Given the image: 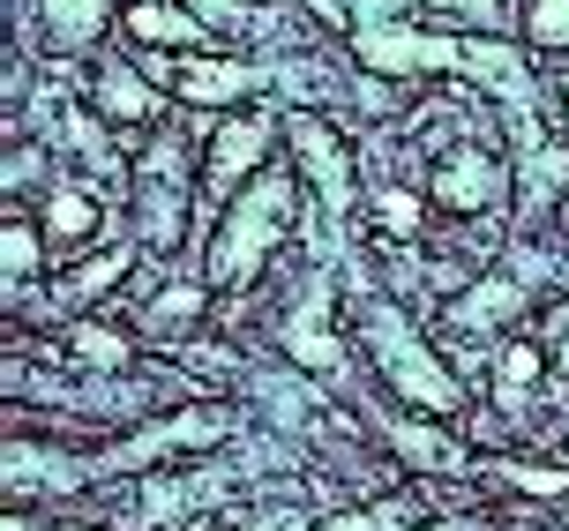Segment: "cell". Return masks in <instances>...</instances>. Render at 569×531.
<instances>
[{
	"label": "cell",
	"instance_id": "21",
	"mask_svg": "<svg viewBox=\"0 0 569 531\" xmlns=\"http://www.w3.org/2000/svg\"><path fill=\"white\" fill-rule=\"evenodd\" d=\"M368 210H375V232L382 240H398V248H420V232H427V188H405V180H382L368 196Z\"/></svg>",
	"mask_w": 569,
	"mask_h": 531
},
{
	"label": "cell",
	"instance_id": "2",
	"mask_svg": "<svg viewBox=\"0 0 569 531\" xmlns=\"http://www.w3.org/2000/svg\"><path fill=\"white\" fill-rule=\"evenodd\" d=\"M360 344H368L375 374H382V390L398 397V404H412V412H427V420H465V382L450 374V360L427 344L420 330H412V314L398 308V300H360Z\"/></svg>",
	"mask_w": 569,
	"mask_h": 531
},
{
	"label": "cell",
	"instance_id": "1",
	"mask_svg": "<svg viewBox=\"0 0 569 531\" xmlns=\"http://www.w3.org/2000/svg\"><path fill=\"white\" fill-rule=\"evenodd\" d=\"M300 224V172H256L240 196L226 202V218L210 224V292H240L270 270V254L292 240Z\"/></svg>",
	"mask_w": 569,
	"mask_h": 531
},
{
	"label": "cell",
	"instance_id": "9",
	"mask_svg": "<svg viewBox=\"0 0 569 531\" xmlns=\"http://www.w3.org/2000/svg\"><path fill=\"white\" fill-rule=\"evenodd\" d=\"M278 344H284V360L300 367V374L338 382L345 374V337H338V322H330V284H308V300L278 322Z\"/></svg>",
	"mask_w": 569,
	"mask_h": 531
},
{
	"label": "cell",
	"instance_id": "28",
	"mask_svg": "<svg viewBox=\"0 0 569 531\" xmlns=\"http://www.w3.org/2000/svg\"><path fill=\"white\" fill-rule=\"evenodd\" d=\"M420 531H480V524H465V517H457V524H420Z\"/></svg>",
	"mask_w": 569,
	"mask_h": 531
},
{
	"label": "cell",
	"instance_id": "5",
	"mask_svg": "<svg viewBox=\"0 0 569 531\" xmlns=\"http://www.w3.org/2000/svg\"><path fill=\"white\" fill-rule=\"evenodd\" d=\"M150 83L180 98V106H202V112H240L256 90H270V68L262 60H240V53H150Z\"/></svg>",
	"mask_w": 569,
	"mask_h": 531
},
{
	"label": "cell",
	"instance_id": "4",
	"mask_svg": "<svg viewBox=\"0 0 569 531\" xmlns=\"http://www.w3.org/2000/svg\"><path fill=\"white\" fill-rule=\"evenodd\" d=\"M232 427H240L232 404H188V412H172V420H158V427H136L128 442H113L98 464H90V479L158 472V464H172V457H202V449L232 442Z\"/></svg>",
	"mask_w": 569,
	"mask_h": 531
},
{
	"label": "cell",
	"instance_id": "19",
	"mask_svg": "<svg viewBox=\"0 0 569 531\" xmlns=\"http://www.w3.org/2000/svg\"><path fill=\"white\" fill-rule=\"evenodd\" d=\"M547 374H555V352H547L540 337H502V344H495V397H502V404L532 397Z\"/></svg>",
	"mask_w": 569,
	"mask_h": 531
},
{
	"label": "cell",
	"instance_id": "6",
	"mask_svg": "<svg viewBox=\"0 0 569 531\" xmlns=\"http://www.w3.org/2000/svg\"><path fill=\"white\" fill-rule=\"evenodd\" d=\"M427 202L442 218H495L510 202V158L487 150V142H442L435 166H427Z\"/></svg>",
	"mask_w": 569,
	"mask_h": 531
},
{
	"label": "cell",
	"instance_id": "31",
	"mask_svg": "<svg viewBox=\"0 0 569 531\" xmlns=\"http://www.w3.org/2000/svg\"><path fill=\"white\" fill-rule=\"evenodd\" d=\"M83 531H113V524H83Z\"/></svg>",
	"mask_w": 569,
	"mask_h": 531
},
{
	"label": "cell",
	"instance_id": "8",
	"mask_svg": "<svg viewBox=\"0 0 569 531\" xmlns=\"http://www.w3.org/2000/svg\"><path fill=\"white\" fill-rule=\"evenodd\" d=\"M90 112L106 128H128V136H158L166 120V90L150 83V68H128V60H106L90 76Z\"/></svg>",
	"mask_w": 569,
	"mask_h": 531
},
{
	"label": "cell",
	"instance_id": "25",
	"mask_svg": "<svg viewBox=\"0 0 569 531\" xmlns=\"http://www.w3.org/2000/svg\"><path fill=\"white\" fill-rule=\"evenodd\" d=\"M180 8H196L210 30H248L256 16H240V0H180Z\"/></svg>",
	"mask_w": 569,
	"mask_h": 531
},
{
	"label": "cell",
	"instance_id": "12",
	"mask_svg": "<svg viewBox=\"0 0 569 531\" xmlns=\"http://www.w3.org/2000/svg\"><path fill=\"white\" fill-rule=\"evenodd\" d=\"M532 308V292H525V278L517 270H487V278H472L465 292L450 300V330H510L517 314Z\"/></svg>",
	"mask_w": 569,
	"mask_h": 531
},
{
	"label": "cell",
	"instance_id": "17",
	"mask_svg": "<svg viewBox=\"0 0 569 531\" xmlns=\"http://www.w3.org/2000/svg\"><path fill=\"white\" fill-rule=\"evenodd\" d=\"M128 270H136V248H98L90 262H68V270H60V300H68V314H90Z\"/></svg>",
	"mask_w": 569,
	"mask_h": 531
},
{
	"label": "cell",
	"instance_id": "18",
	"mask_svg": "<svg viewBox=\"0 0 569 531\" xmlns=\"http://www.w3.org/2000/svg\"><path fill=\"white\" fill-rule=\"evenodd\" d=\"M202 314H210V284L172 278V284H158V292L142 300V337H188Z\"/></svg>",
	"mask_w": 569,
	"mask_h": 531
},
{
	"label": "cell",
	"instance_id": "20",
	"mask_svg": "<svg viewBox=\"0 0 569 531\" xmlns=\"http://www.w3.org/2000/svg\"><path fill=\"white\" fill-rule=\"evenodd\" d=\"M0 270H8V300H23L30 284L46 278V232H38V218L8 210V224H0Z\"/></svg>",
	"mask_w": 569,
	"mask_h": 531
},
{
	"label": "cell",
	"instance_id": "7",
	"mask_svg": "<svg viewBox=\"0 0 569 531\" xmlns=\"http://www.w3.org/2000/svg\"><path fill=\"white\" fill-rule=\"evenodd\" d=\"M284 150H292L300 188H315V196H322V210H330V218H345V210H352V196H360V172H352V142H345L338 120H322L315 106H300L292 120H284Z\"/></svg>",
	"mask_w": 569,
	"mask_h": 531
},
{
	"label": "cell",
	"instance_id": "22",
	"mask_svg": "<svg viewBox=\"0 0 569 531\" xmlns=\"http://www.w3.org/2000/svg\"><path fill=\"white\" fill-rule=\"evenodd\" d=\"M487 472L502 479V487H517L525 502H569V472H562V464H532V457H495Z\"/></svg>",
	"mask_w": 569,
	"mask_h": 531
},
{
	"label": "cell",
	"instance_id": "26",
	"mask_svg": "<svg viewBox=\"0 0 569 531\" xmlns=\"http://www.w3.org/2000/svg\"><path fill=\"white\" fill-rule=\"evenodd\" d=\"M555 382L569 390V300L555 308Z\"/></svg>",
	"mask_w": 569,
	"mask_h": 531
},
{
	"label": "cell",
	"instance_id": "15",
	"mask_svg": "<svg viewBox=\"0 0 569 531\" xmlns=\"http://www.w3.org/2000/svg\"><path fill=\"white\" fill-rule=\"evenodd\" d=\"M382 442L405 457V472H465V464H472V457H465V442H457V434H442V420H427V427L390 420V427H382Z\"/></svg>",
	"mask_w": 569,
	"mask_h": 531
},
{
	"label": "cell",
	"instance_id": "10",
	"mask_svg": "<svg viewBox=\"0 0 569 531\" xmlns=\"http://www.w3.org/2000/svg\"><path fill=\"white\" fill-rule=\"evenodd\" d=\"M38 232H46V248L83 254L90 240L106 232V202L90 196L83 180H53V188H46V210H38Z\"/></svg>",
	"mask_w": 569,
	"mask_h": 531
},
{
	"label": "cell",
	"instance_id": "24",
	"mask_svg": "<svg viewBox=\"0 0 569 531\" xmlns=\"http://www.w3.org/2000/svg\"><path fill=\"white\" fill-rule=\"evenodd\" d=\"M38 180H46V150L38 142H8V196H23Z\"/></svg>",
	"mask_w": 569,
	"mask_h": 531
},
{
	"label": "cell",
	"instance_id": "29",
	"mask_svg": "<svg viewBox=\"0 0 569 531\" xmlns=\"http://www.w3.org/2000/svg\"><path fill=\"white\" fill-rule=\"evenodd\" d=\"M8 531H38V524H30V517H8Z\"/></svg>",
	"mask_w": 569,
	"mask_h": 531
},
{
	"label": "cell",
	"instance_id": "11",
	"mask_svg": "<svg viewBox=\"0 0 569 531\" xmlns=\"http://www.w3.org/2000/svg\"><path fill=\"white\" fill-rule=\"evenodd\" d=\"M120 30H128V38H136V46H150V53H210V38H218V30L202 23L196 8H180V0H136V8H128V16H120Z\"/></svg>",
	"mask_w": 569,
	"mask_h": 531
},
{
	"label": "cell",
	"instance_id": "13",
	"mask_svg": "<svg viewBox=\"0 0 569 531\" xmlns=\"http://www.w3.org/2000/svg\"><path fill=\"white\" fill-rule=\"evenodd\" d=\"M90 464L83 457H53L46 442H8V494H23V502H53V494H68V487H83Z\"/></svg>",
	"mask_w": 569,
	"mask_h": 531
},
{
	"label": "cell",
	"instance_id": "27",
	"mask_svg": "<svg viewBox=\"0 0 569 531\" xmlns=\"http://www.w3.org/2000/svg\"><path fill=\"white\" fill-rule=\"evenodd\" d=\"M555 120H562V136H569V60L555 68Z\"/></svg>",
	"mask_w": 569,
	"mask_h": 531
},
{
	"label": "cell",
	"instance_id": "30",
	"mask_svg": "<svg viewBox=\"0 0 569 531\" xmlns=\"http://www.w3.org/2000/svg\"><path fill=\"white\" fill-rule=\"evenodd\" d=\"M196 531H240V524H196Z\"/></svg>",
	"mask_w": 569,
	"mask_h": 531
},
{
	"label": "cell",
	"instance_id": "16",
	"mask_svg": "<svg viewBox=\"0 0 569 531\" xmlns=\"http://www.w3.org/2000/svg\"><path fill=\"white\" fill-rule=\"evenodd\" d=\"M38 16H46V46H53V53H90V46L113 30L120 8L113 0H46Z\"/></svg>",
	"mask_w": 569,
	"mask_h": 531
},
{
	"label": "cell",
	"instance_id": "14",
	"mask_svg": "<svg viewBox=\"0 0 569 531\" xmlns=\"http://www.w3.org/2000/svg\"><path fill=\"white\" fill-rule=\"evenodd\" d=\"M68 367H83L90 382H120L136 367V337L120 322H98V314H76L68 322Z\"/></svg>",
	"mask_w": 569,
	"mask_h": 531
},
{
	"label": "cell",
	"instance_id": "23",
	"mask_svg": "<svg viewBox=\"0 0 569 531\" xmlns=\"http://www.w3.org/2000/svg\"><path fill=\"white\" fill-rule=\"evenodd\" d=\"M525 38L547 53H569V0H525Z\"/></svg>",
	"mask_w": 569,
	"mask_h": 531
},
{
	"label": "cell",
	"instance_id": "3",
	"mask_svg": "<svg viewBox=\"0 0 569 531\" xmlns=\"http://www.w3.org/2000/svg\"><path fill=\"white\" fill-rule=\"evenodd\" d=\"M270 150H278V128L262 120V112H226V120H210V136H202V202H196V232L226 218V202L270 172Z\"/></svg>",
	"mask_w": 569,
	"mask_h": 531
}]
</instances>
